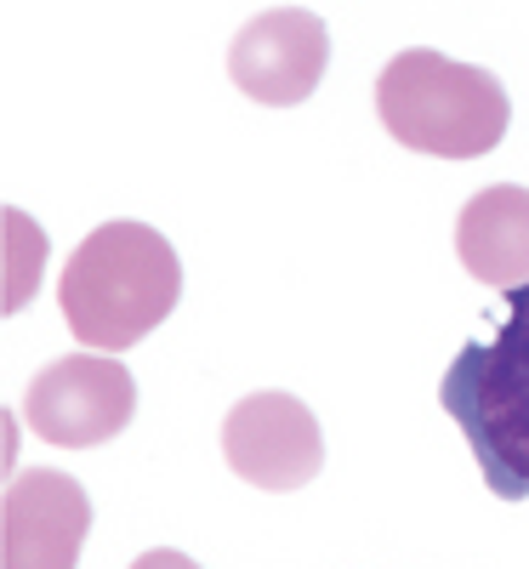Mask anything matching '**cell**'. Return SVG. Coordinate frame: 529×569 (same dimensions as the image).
Returning <instances> with one entry per match:
<instances>
[{
  "label": "cell",
  "instance_id": "1",
  "mask_svg": "<svg viewBox=\"0 0 529 569\" xmlns=\"http://www.w3.org/2000/svg\"><path fill=\"white\" fill-rule=\"evenodd\" d=\"M439 405L461 427V439L485 472L490 496H529V279L485 308V325L450 359Z\"/></svg>",
  "mask_w": 529,
  "mask_h": 569
},
{
  "label": "cell",
  "instance_id": "2",
  "mask_svg": "<svg viewBox=\"0 0 529 569\" xmlns=\"http://www.w3.org/2000/svg\"><path fill=\"white\" fill-rule=\"evenodd\" d=\"M177 297H182V262L171 240L149 222L91 228L63 262V284H58L69 330L109 359L149 337L177 308Z\"/></svg>",
  "mask_w": 529,
  "mask_h": 569
},
{
  "label": "cell",
  "instance_id": "3",
  "mask_svg": "<svg viewBox=\"0 0 529 569\" xmlns=\"http://www.w3.org/2000/svg\"><path fill=\"white\" fill-rule=\"evenodd\" d=\"M376 114L381 131L416 154H439V160H478L490 154L512 126L507 86L478 69L456 63L445 52L410 46L399 52L376 80Z\"/></svg>",
  "mask_w": 529,
  "mask_h": 569
},
{
  "label": "cell",
  "instance_id": "4",
  "mask_svg": "<svg viewBox=\"0 0 529 569\" xmlns=\"http://www.w3.org/2000/svg\"><path fill=\"white\" fill-rule=\"evenodd\" d=\"M131 410H137V382L109 353L52 359L23 393V421L46 445H63V450H91L114 439L131 421Z\"/></svg>",
  "mask_w": 529,
  "mask_h": 569
},
{
  "label": "cell",
  "instance_id": "5",
  "mask_svg": "<svg viewBox=\"0 0 529 569\" xmlns=\"http://www.w3.org/2000/svg\"><path fill=\"white\" fill-rule=\"evenodd\" d=\"M222 456L257 490H302L325 467V433L297 393H246L222 421Z\"/></svg>",
  "mask_w": 529,
  "mask_h": 569
},
{
  "label": "cell",
  "instance_id": "6",
  "mask_svg": "<svg viewBox=\"0 0 529 569\" xmlns=\"http://www.w3.org/2000/svg\"><path fill=\"white\" fill-rule=\"evenodd\" d=\"M330 63V34L308 7H273L257 23H246L228 46V74L246 98L268 109L308 103Z\"/></svg>",
  "mask_w": 529,
  "mask_h": 569
},
{
  "label": "cell",
  "instance_id": "7",
  "mask_svg": "<svg viewBox=\"0 0 529 569\" xmlns=\"http://www.w3.org/2000/svg\"><path fill=\"white\" fill-rule=\"evenodd\" d=\"M91 530L86 490L58 467H23L7 485V525H0V569H74Z\"/></svg>",
  "mask_w": 529,
  "mask_h": 569
},
{
  "label": "cell",
  "instance_id": "8",
  "mask_svg": "<svg viewBox=\"0 0 529 569\" xmlns=\"http://www.w3.org/2000/svg\"><path fill=\"white\" fill-rule=\"evenodd\" d=\"M456 257L490 291L523 284L529 279V188L496 182L485 194H472L456 217Z\"/></svg>",
  "mask_w": 529,
  "mask_h": 569
},
{
  "label": "cell",
  "instance_id": "9",
  "mask_svg": "<svg viewBox=\"0 0 529 569\" xmlns=\"http://www.w3.org/2000/svg\"><path fill=\"white\" fill-rule=\"evenodd\" d=\"M131 569H200L188 552H171V547H154V552H142Z\"/></svg>",
  "mask_w": 529,
  "mask_h": 569
}]
</instances>
